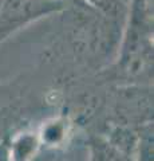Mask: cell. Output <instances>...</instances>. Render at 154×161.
<instances>
[{"mask_svg":"<svg viewBox=\"0 0 154 161\" xmlns=\"http://www.w3.org/2000/svg\"><path fill=\"white\" fill-rule=\"evenodd\" d=\"M82 0H2L0 3V43L9 35L47 15L61 12Z\"/></svg>","mask_w":154,"mask_h":161,"instance_id":"6da1fadb","label":"cell"},{"mask_svg":"<svg viewBox=\"0 0 154 161\" xmlns=\"http://www.w3.org/2000/svg\"><path fill=\"white\" fill-rule=\"evenodd\" d=\"M88 7L95 8L98 12L103 14V16L109 19H118L122 14L123 0H82Z\"/></svg>","mask_w":154,"mask_h":161,"instance_id":"7a4b0ae2","label":"cell"}]
</instances>
